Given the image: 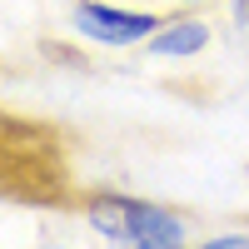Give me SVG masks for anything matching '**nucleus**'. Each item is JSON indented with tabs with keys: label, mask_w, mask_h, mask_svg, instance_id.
<instances>
[{
	"label": "nucleus",
	"mask_w": 249,
	"mask_h": 249,
	"mask_svg": "<svg viewBox=\"0 0 249 249\" xmlns=\"http://www.w3.org/2000/svg\"><path fill=\"white\" fill-rule=\"evenodd\" d=\"M244 20H249V5H244Z\"/></svg>",
	"instance_id": "5"
},
{
	"label": "nucleus",
	"mask_w": 249,
	"mask_h": 249,
	"mask_svg": "<svg viewBox=\"0 0 249 249\" xmlns=\"http://www.w3.org/2000/svg\"><path fill=\"white\" fill-rule=\"evenodd\" d=\"M75 30L90 35L95 45H140V40H150L160 30V20L150 10H124V5H105V0H75Z\"/></svg>",
	"instance_id": "2"
},
{
	"label": "nucleus",
	"mask_w": 249,
	"mask_h": 249,
	"mask_svg": "<svg viewBox=\"0 0 249 249\" xmlns=\"http://www.w3.org/2000/svg\"><path fill=\"white\" fill-rule=\"evenodd\" d=\"M204 40H210V30H204L199 20L160 25V30L150 35V55H170V60H179V55H195V50H204Z\"/></svg>",
	"instance_id": "3"
},
{
	"label": "nucleus",
	"mask_w": 249,
	"mask_h": 249,
	"mask_svg": "<svg viewBox=\"0 0 249 249\" xmlns=\"http://www.w3.org/2000/svg\"><path fill=\"white\" fill-rule=\"evenodd\" d=\"M244 5H249V0H239V10H244Z\"/></svg>",
	"instance_id": "4"
},
{
	"label": "nucleus",
	"mask_w": 249,
	"mask_h": 249,
	"mask_svg": "<svg viewBox=\"0 0 249 249\" xmlns=\"http://www.w3.org/2000/svg\"><path fill=\"white\" fill-rule=\"evenodd\" d=\"M90 224L115 244H144V249H170V244L184 239V224L170 210L140 204V199H95Z\"/></svg>",
	"instance_id": "1"
}]
</instances>
